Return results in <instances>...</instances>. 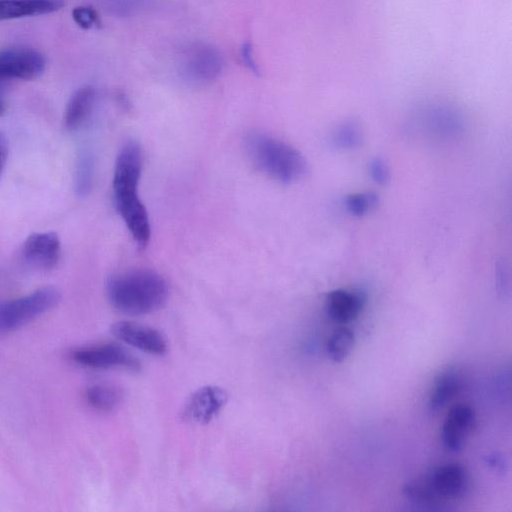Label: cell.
Wrapping results in <instances>:
<instances>
[{
  "mask_svg": "<svg viewBox=\"0 0 512 512\" xmlns=\"http://www.w3.org/2000/svg\"><path fill=\"white\" fill-rule=\"evenodd\" d=\"M142 149L136 141L127 142L119 151L114 167L112 189L114 205L136 243L144 247L151 227L146 207L139 198Z\"/></svg>",
  "mask_w": 512,
  "mask_h": 512,
  "instance_id": "cell-1",
  "label": "cell"
},
{
  "mask_svg": "<svg viewBox=\"0 0 512 512\" xmlns=\"http://www.w3.org/2000/svg\"><path fill=\"white\" fill-rule=\"evenodd\" d=\"M106 294L111 305L129 316L159 310L167 301L169 287L165 279L150 269H134L110 276Z\"/></svg>",
  "mask_w": 512,
  "mask_h": 512,
  "instance_id": "cell-2",
  "label": "cell"
},
{
  "mask_svg": "<svg viewBox=\"0 0 512 512\" xmlns=\"http://www.w3.org/2000/svg\"><path fill=\"white\" fill-rule=\"evenodd\" d=\"M245 151L253 166L284 184L302 179L308 172L304 156L291 145L262 132H251L244 140Z\"/></svg>",
  "mask_w": 512,
  "mask_h": 512,
  "instance_id": "cell-3",
  "label": "cell"
},
{
  "mask_svg": "<svg viewBox=\"0 0 512 512\" xmlns=\"http://www.w3.org/2000/svg\"><path fill=\"white\" fill-rule=\"evenodd\" d=\"M60 299L58 289L47 286L0 303V333L14 331L30 323L53 309Z\"/></svg>",
  "mask_w": 512,
  "mask_h": 512,
  "instance_id": "cell-4",
  "label": "cell"
},
{
  "mask_svg": "<svg viewBox=\"0 0 512 512\" xmlns=\"http://www.w3.org/2000/svg\"><path fill=\"white\" fill-rule=\"evenodd\" d=\"M71 358L81 366L94 369L124 368L138 371L139 360L121 345L103 343L74 349Z\"/></svg>",
  "mask_w": 512,
  "mask_h": 512,
  "instance_id": "cell-5",
  "label": "cell"
},
{
  "mask_svg": "<svg viewBox=\"0 0 512 512\" xmlns=\"http://www.w3.org/2000/svg\"><path fill=\"white\" fill-rule=\"evenodd\" d=\"M430 489L440 503L462 498L469 488L466 469L458 463H446L436 466L423 475Z\"/></svg>",
  "mask_w": 512,
  "mask_h": 512,
  "instance_id": "cell-6",
  "label": "cell"
},
{
  "mask_svg": "<svg viewBox=\"0 0 512 512\" xmlns=\"http://www.w3.org/2000/svg\"><path fill=\"white\" fill-rule=\"evenodd\" d=\"M45 69V59L37 51L11 48L0 51V82L7 80H33Z\"/></svg>",
  "mask_w": 512,
  "mask_h": 512,
  "instance_id": "cell-7",
  "label": "cell"
},
{
  "mask_svg": "<svg viewBox=\"0 0 512 512\" xmlns=\"http://www.w3.org/2000/svg\"><path fill=\"white\" fill-rule=\"evenodd\" d=\"M228 400L226 391L207 385L193 392L182 407V418L190 423L207 424L222 410Z\"/></svg>",
  "mask_w": 512,
  "mask_h": 512,
  "instance_id": "cell-8",
  "label": "cell"
},
{
  "mask_svg": "<svg viewBox=\"0 0 512 512\" xmlns=\"http://www.w3.org/2000/svg\"><path fill=\"white\" fill-rule=\"evenodd\" d=\"M222 56L210 44H195L188 49L183 62L185 75L196 83L211 82L221 73Z\"/></svg>",
  "mask_w": 512,
  "mask_h": 512,
  "instance_id": "cell-9",
  "label": "cell"
},
{
  "mask_svg": "<svg viewBox=\"0 0 512 512\" xmlns=\"http://www.w3.org/2000/svg\"><path fill=\"white\" fill-rule=\"evenodd\" d=\"M111 332L120 341L145 353L163 355L168 350V343L163 334L147 325L120 321L111 326Z\"/></svg>",
  "mask_w": 512,
  "mask_h": 512,
  "instance_id": "cell-10",
  "label": "cell"
},
{
  "mask_svg": "<svg viewBox=\"0 0 512 512\" xmlns=\"http://www.w3.org/2000/svg\"><path fill=\"white\" fill-rule=\"evenodd\" d=\"M476 421L474 409L467 404L454 405L442 426V442L450 452H459Z\"/></svg>",
  "mask_w": 512,
  "mask_h": 512,
  "instance_id": "cell-11",
  "label": "cell"
},
{
  "mask_svg": "<svg viewBox=\"0 0 512 512\" xmlns=\"http://www.w3.org/2000/svg\"><path fill=\"white\" fill-rule=\"evenodd\" d=\"M61 254V244L56 233H33L27 237L22 247L24 260L41 268L54 267Z\"/></svg>",
  "mask_w": 512,
  "mask_h": 512,
  "instance_id": "cell-12",
  "label": "cell"
},
{
  "mask_svg": "<svg viewBox=\"0 0 512 512\" xmlns=\"http://www.w3.org/2000/svg\"><path fill=\"white\" fill-rule=\"evenodd\" d=\"M365 303L359 291L336 289L328 293L325 301L329 317L338 323L353 321L360 314Z\"/></svg>",
  "mask_w": 512,
  "mask_h": 512,
  "instance_id": "cell-13",
  "label": "cell"
},
{
  "mask_svg": "<svg viewBox=\"0 0 512 512\" xmlns=\"http://www.w3.org/2000/svg\"><path fill=\"white\" fill-rule=\"evenodd\" d=\"M463 378L454 367H448L441 371L434 381L429 396L428 408L432 413L440 411L462 389Z\"/></svg>",
  "mask_w": 512,
  "mask_h": 512,
  "instance_id": "cell-14",
  "label": "cell"
},
{
  "mask_svg": "<svg viewBox=\"0 0 512 512\" xmlns=\"http://www.w3.org/2000/svg\"><path fill=\"white\" fill-rule=\"evenodd\" d=\"M62 6L59 0H0V20L49 14Z\"/></svg>",
  "mask_w": 512,
  "mask_h": 512,
  "instance_id": "cell-15",
  "label": "cell"
},
{
  "mask_svg": "<svg viewBox=\"0 0 512 512\" xmlns=\"http://www.w3.org/2000/svg\"><path fill=\"white\" fill-rule=\"evenodd\" d=\"M95 89L86 85L79 88L71 96L64 115V123L67 129L79 128L88 118L95 101Z\"/></svg>",
  "mask_w": 512,
  "mask_h": 512,
  "instance_id": "cell-16",
  "label": "cell"
},
{
  "mask_svg": "<svg viewBox=\"0 0 512 512\" xmlns=\"http://www.w3.org/2000/svg\"><path fill=\"white\" fill-rule=\"evenodd\" d=\"M426 121L434 133L448 135V137L455 136L462 128L461 116L449 106L431 107L426 113Z\"/></svg>",
  "mask_w": 512,
  "mask_h": 512,
  "instance_id": "cell-17",
  "label": "cell"
},
{
  "mask_svg": "<svg viewBox=\"0 0 512 512\" xmlns=\"http://www.w3.org/2000/svg\"><path fill=\"white\" fill-rule=\"evenodd\" d=\"M405 498L414 505L428 510H443L444 506L435 497L424 476L408 480L402 487Z\"/></svg>",
  "mask_w": 512,
  "mask_h": 512,
  "instance_id": "cell-18",
  "label": "cell"
},
{
  "mask_svg": "<svg viewBox=\"0 0 512 512\" xmlns=\"http://www.w3.org/2000/svg\"><path fill=\"white\" fill-rule=\"evenodd\" d=\"M85 399L96 410L110 411L121 402L122 391L113 385L95 384L86 389Z\"/></svg>",
  "mask_w": 512,
  "mask_h": 512,
  "instance_id": "cell-19",
  "label": "cell"
},
{
  "mask_svg": "<svg viewBox=\"0 0 512 512\" xmlns=\"http://www.w3.org/2000/svg\"><path fill=\"white\" fill-rule=\"evenodd\" d=\"M364 139L359 122L345 120L335 127L331 135L332 145L339 150H353L361 146Z\"/></svg>",
  "mask_w": 512,
  "mask_h": 512,
  "instance_id": "cell-20",
  "label": "cell"
},
{
  "mask_svg": "<svg viewBox=\"0 0 512 512\" xmlns=\"http://www.w3.org/2000/svg\"><path fill=\"white\" fill-rule=\"evenodd\" d=\"M355 344L354 332L349 328L335 330L326 343V352L329 358L336 363L343 362Z\"/></svg>",
  "mask_w": 512,
  "mask_h": 512,
  "instance_id": "cell-21",
  "label": "cell"
},
{
  "mask_svg": "<svg viewBox=\"0 0 512 512\" xmlns=\"http://www.w3.org/2000/svg\"><path fill=\"white\" fill-rule=\"evenodd\" d=\"M379 203L378 195L373 192L350 194L345 200L347 211L354 216H363L373 210Z\"/></svg>",
  "mask_w": 512,
  "mask_h": 512,
  "instance_id": "cell-22",
  "label": "cell"
},
{
  "mask_svg": "<svg viewBox=\"0 0 512 512\" xmlns=\"http://www.w3.org/2000/svg\"><path fill=\"white\" fill-rule=\"evenodd\" d=\"M72 18L82 29H90L100 24L97 12L89 6H80L73 9Z\"/></svg>",
  "mask_w": 512,
  "mask_h": 512,
  "instance_id": "cell-23",
  "label": "cell"
},
{
  "mask_svg": "<svg viewBox=\"0 0 512 512\" xmlns=\"http://www.w3.org/2000/svg\"><path fill=\"white\" fill-rule=\"evenodd\" d=\"M77 190L81 194L87 193L92 181V161L88 155L81 157L77 170Z\"/></svg>",
  "mask_w": 512,
  "mask_h": 512,
  "instance_id": "cell-24",
  "label": "cell"
},
{
  "mask_svg": "<svg viewBox=\"0 0 512 512\" xmlns=\"http://www.w3.org/2000/svg\"><path fill=\"white\" fill-rule=\"evenodd\" d=\"M495 282L499 294L509 297L511 289L510 271L504 259H498L495 263Z\"/></svg>",
  "mask_w": 512,
  "mask_h": 512,
  "instance_id": "cell-25",
  "label": "cell"
},
{
  "mask_svg": "<svg viewBox=\"0 0 512 512\" xmlns=\"http://www.w3.org/2000/svg\"><path fill=\"white\" fill-rule=\"evenodd\" d=\"M369 174L372 180L379 185H385L390 179L389 167L379 157L372 159L369 163Z\"/></svg>",
  "mask_w": 512,
  "mask_h": 512,
  "instance_id": "cell-26",
  "label": "cell"
},
{
  "mask_svg": "<svg viewBox=\"0 0 512 512\" xmlns=\"http://www.w3.org/2000/svg\"><path fill=\"white\" fill-rule=\"evenodd\" d=\"M240 54L244 65L253 73L259 74L258 65L253 56L252 45L249 42L243 43Z\"/></svg>",
  "mask_w": 512,
  "mask_h": 512,
  "instance_id": "cell-27",
  "label": "cell"
},
{
  "mask_svg": "<svg viewBox=\"0 0 512 512\" xmlns=\"http://www.w3.org/2000/svg\"><path fill=\"white\" fill-rule=\"evenodd\" d=\"M8 155V143L6 137L0 133V172L3 169Z\"/></svg>",
  "mask_w": 512,
  "mask_h": 512,
  "instance_id": "cell-28",
  "label": "cell"
},
{
  "mask_svg": "<svg viewBox=\"0 0 512 512\" xmlns=\"http://www.w3.org/2000/svg\"><path fill=\"white\" fill-rule=\"evenodd\" d=\"M6 111V101L3 94L0 92V116Z\"/></svg>",
  "mask_w": 512,
  "mask_h": 512,
  "instance_id": "cell-29",
  "label": "cell"
}]
</instances>
